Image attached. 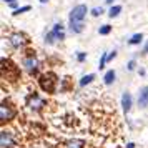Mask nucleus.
<instances>
[{
	"label": "nucleus",
	"instance_id": "obj_20",
	"mask_svg": "<svg viewBox=\"0 0 148 148\" xmlns=\"http://www.w3.org/2000/svg\"><path fill=\"white\" fill-rule=\"evenodd\" d=\"M108 62V52H105V53H101V58H100V63H98V68H105V65H107Z\"/></svg>",
	"mask_w": 148,
	"mask_h": 148
},
{
	"label": "nucleus",
	"instance_id": "obj_8",
	"mask_svg": "<svg viewBox=\"0 0 148 148\" xmlns=\"http://www.w3.org/2000/svg\"><path fill=\"white\" fill-rule=\"evenodd\" d=\"M138 105L141 108H147L148 107V87H143L138 93Z\"/></svg>",
	"mask_w": 148,
	"mask_h": 148
},
{
	"label": "nucleus",
	"instance_id": "obj_27",
	"mask_svg": "<svg viewBox=\"0 0 148 148\" xmlns=\"http://www.w3.org/2000/svg\"><path fill=\"white\" fill-rule=\"evenodd\" d=\"M127 148H135V143H128Z\"/></svg>",
	"mask_w": 148,
	"mask_h": 148
},
{
	"label": "nucleus",
	"instance_id": "obj_15",
	"mask_svg": "<svg viewBox=\"0 0 148 148\" xmlns=\"http://www.w3.org/2000/svg\"><path fill=\"white\" fill-rule=\"evenodd\" d=\"M121 12V5H112L110 10H108V17L110 18H115V17H118Z\"/></svg>",
	"mask_w": 148,
	"mask_h": 148
},
{
	"label": "nucleus",
	"instance_id": "obj_7",
	"mask_svg": "<svg viewBox=\"0 0 148 148\" xmlns=\"http://www.w3.org/2000/svg\"><path fill=\"white\" fill-rule=\"evenodd\" d=\"M45 105H47V100H45V98H42L40 95H37V93H32L27 98V107L30 108V110H34V112L42 110Z\"/></svg>",
	"mask_w": 148,
	"mask_h": 148
},
{
	"label": "nucleus",
	"instance_id": "obj_17",
	"mask_svg": "<svg viewBox=\"0 0 148 148\" xmlns=\"http://www.w3.org/2000/svg\"><path fill=\"white\" fill-rule=\"evenodd\" d=\"M30 5H23V7H18V8H15L14 12H12V15L14 17H17V15H20V14H25V12H30Z\"/></svg>",
	"mask_w": 148,
	"mask_h": 148
},
{
	"label": "nucleus",
	"instance_id": "obj_18",
	"mask_svg": "<svg viewBox=\"0 0 148 148\" xmlns=\"http://www.w3.org/2000/svg\"><path fill=\"white\" fill-rule=\"evenodd\" d=\"M55 42H57L55 34H53V32H48V34L45 35V43H47V45H53Z\"/></svg>",
	"mask_w": 148,
	"mask_h": 148
},
{
	"label": "nucleus",
	"instance_id": "obj_4",
	"mask_svg": "<svg viewBox=\"0 0 148 148\" xmlns=\"http://www.w3.org/2000/svg\"><path fill=\"white\" fill-rule=\"evenodd\" d=\"M88 12H90V10H88L87 5H83V3H80V5H75V7L72 8V12H70L68 22H83Z\"/></svg>",
	"mask_w": 148,
	"mask_h": 148
},
{
	"label": "nucleus",
	"instance_id": "obj_16",
	"mask_svg": "<svg viewBox=\"0 0 148 148\" xmlns=\"http://www.w3.org/2000/svg\"><path fill=\"white\" fill-rule=\"evenodd\" d=\"M141 42H143V34H135V35L130 37L128 43H130V45H140Z\"/></svg>",
	"mask_w": 148,
	"mask_h": 148
},
{
	"label": "nucleus",
	"instance_id": "obj_26",
	"mask_svg": "<svg viewBox=\"0 0 148 148\" xmlns=\"http://www.w3.org/2000/svg\"><path fill=\"white\" fill-rule=\"evenodd\" d=\"M5 3H14V2H17V0H3Z\"/></svg>",
	"mask_w": 148,
	"mask_h": 148
},
{
	"label": "nucleus",
	"instance_id": "obj_6",
	"mask_svg": "<svg viewBox=\"0 0 148 148\" xmlns=\"http://www.w3.org/2000/svg\"><path fill=\"white\" fill-rule=\"evenodd\" d=\"M17 140H15L14 132L10 130H2L0 132V148H14Z\"/></svg>",
	"mask_w": 148,
	"mask_h": 148
},
{
	"label": "nucleus",
	"instance_id": "obj_10",
	"mask_svg": "<svg viewBox=\"0 0 148 148\" xmlns=\"http://www.w3.org/2000/svg\"><path fill=\"white\" fill-rule=\"evenodd\" d=\"M132 95L130 93H127V92H125V93L121 95V107H123V112H125V113H128V112H130V108H132Z\"/></svg>",
	"mask_w": 148,
	"mask_h": 148
},
{
	"label": "nucleus",
	"instance_id": "obj_24",
	"mask_svg": "<svg viewBox=\"0 0 148 148\" xmlns=\"http://www.w3.org/2000/svg\"><path fill=\"white\" fill-rule=\"evenodd\" d=\"M116 57V50H112V52H108V62H112Z\"/></svg>",
	"mask_w": 148,
	"mask_h": 148
},
{
	"label": "nucleus",
	"instance_id": "obj_19",
	"mask_svg": "<svg viewBox=\"0 0 148 148\" xmlns=\"http://www.w3.org/2000/svg\"><path fill=\"white\" fill-rule=\"evenodd\" d=\"M110 32H112V25H108V23H105V25H101L98 28V34L100 35H108Z\"/></svg>",
	"mask_w": 148,
	"mask_h": 148
},
{
	"label": "nucleus",
	"instance_id": "obj_14",
	"mask_svg": "<svg viewBox=\"0 0 148 148\" xmlns=\"http://www.w3.org/2000/svg\"><path fill=\"white\" fill-rule=\"evenodd\" d=\"M115 77H116L115 70H108L107 73H105V77H103V82H105V85H112V83L115 82Z\"/></svg>",
	"mask_w": 148,
	"mask_h": 148
},
{
	"label": "nucleus",
	"instance_id": "obj_29",
	"mask_svg": "<svg viewBox=\"0 0 148 148\" xmlns=\"http://www.w3.org/2000/svg\"><path fill=\"white\" fill-rule=\"evenodd\" d=\"M38 2H40V3H47L48 0H38Z\"/></svg>",
	"mask_w": 148,
	"mask_h": 148
},
{
	"label": "nucleus",
	"instance_id": "obj_9",
	"mask_svg": "<svg viewBox=\"0 0 148 148\" xmlns=\"http://www.w3.org/2000/svg\"><path fill=\"white\" fill-rule=\"evenodd\" d=\"M52 32L55 34V37H57V40H65V27L62 25L60 22H57L53 25V28H52Z\"/></svg>",
	"mask_w": 148,
	"mask_h": 148
},
{
	"label": "nucleus",
	"instance_id": "obj_11",
	"mask_svg": "<svg viewBox=\"0 0 148 148\" xmlns=\"http://www.w3.org/2000/svg\"><path fill=\"white\" fill-rule=\"evenodd\" d=\"M83 27H85L83 22H68V28H70L72 34H82Z\"/></svg>",
	"mask_w": 148,
	"mask_h": 148
},
{
	"label": "nucleus",
	"instance_id": "obj_12",
	"mask_svg": "<svg viewBox=\"0 0 148 148\" xmlns=\"http://www.w3.org/2000/svg\"><path fill=\"white\" fill-rule=\"evenodd\" d=\"M65 148H85V141L78 140V138H73V140H68L65 143Z\"/></svg>",
	"mask_w": 148,
	"mask_h": 148
},
{
	"label": "nucleus",
	"instance_id": "obj_1",
	"mask_svg": "<svg viewBox=\"0 0 148 148\" xmlns=\"http://www.w3.org/2000/svg\"><path fill=\"white\" fill-rule=\"evenodd\" d=\"M22 65H23V68H25L30 75L37 73L40 63H38V58L35 57V52H27V55H25L23 60H22Z\"/></svg>",
	"mask_w": 148,
	"mask_h": 148
},
{
	"label": "nucleus",
	"instance_id": "obj_2",
	"mask_svg": "<svg viewBox=\"0 0 148 148\" xmlns=\"http://www.w3.org/2000/svg\"><path fill=\"white\" fill-rule=\"evenodd\" d=\"M8 43L15 50H22L28 43V38H27V35L22 34V32H14V34L8 35Z\"/></svg>",
	"mask_w": 148,
	"mask_h": 148
},
{
	"label": "nucleus",
	"instance_id": "obj_23",
	"mask_svg": "<svg viewBox=\"0 0 148 148\" xmlns=\"http://www.w3.org/2000/svg\"><path fill=\"white\" fill-rule=\"evenodd\" d=\"M135 67H136V63H135V60H130V62L127 63V68L130 70V72H132V70H135Z\"/></svg>",
	"mask_w": 148,
	"mask_h": 148
},
{
	"label": "nucleus",
	"instance_id": "obj_25",
	"mask_svg": "<svg viewBox=\"0 0 148 148\" xmlns=\"http://www.w3.org/2000/svg\"><path fill=\"white\" fill-rule=\"evenodd\" d=\"M143 53H148V40H147V43H145V47H143Z\"/></svg>",
	"mask_w": 148,
	"mask_h": 148
},
{
	"label": "nucleus",
	"instance_id": "obj_5",
	"mask_svg": "<svg viewBox=\"0 0 148 148\" xmlns=\"http://www.w3.org/2000/svg\"><path fill=\"white\" fill-rule=\"evenodd\" d=\"M38 83H40V87H42L43 92H47V93H53V92H55V85H57L55 75H52V73L42 75L40 80H38Z\"/></svg>",
	"mask_w": 148,
	"mask_h": 148
},
{
	"label": "nucleus",
	"instance_id": "obj_21",
	"mask_svg": "<svg viewBox=\"0 0 148 148\" xmlns=\"http://www.w3.org/2000/svg\"><path fill=\"white\" fill-rule=\"evenodd\" d=\"M90 14L93 15V17H100V15L103 14V8H101V7H95V8L90 10Z\"/></svg>",
	"mask_w": 148,
	"mask_h": 148
},
{
	"label": "nucleus",
	"instance_id": "obj_3",
	"mask_svg": "<svg viewBox=\"0 0 148 148\" xmlns=\"http://www.w3.org/2000/svg\"><path fill=\"white\" fill-rule=\"evenodd\" d=\"M17 115V110H15L8 101H2V107H0V121L2 123H7V121H12Z\"/></svg>",
	"mask_w": 148,
	"mask_h": 148
},
{
	"label": "nucleus",
	"instance_id": "obj_13",
	"mask_svg": "<svg viewBox=\"0 0 148 148\" xmlns=\"http://www.w3.org/2000/svg\"><path fill=\"white\" fill-rule=\"evenodd\" d=\"M93 80H95V75H93V73L83 75V77L80 78V82H78V85H80V87H87L88 83H92Z\"/></svg>",
	"mask_w": 148,
	"mask_h": 148
},
{
	"label": "nucleus",
	"instance_id": "obj_22",
	"mask_svg": "<svg viewBox=\"0 0 148 148\" xmlns=\"http://www.w3.org/2000/svg\"><path fill=\"white\" fill-rule=\"evenodd\" d=\"M77 60L80 62V63L82 62H85L87 60V53H85V52H78V53H77Z\"/></svg>",
	"mask_w": 148,
	"mask_h": 148
},
{
	"label": "nucleus",
	"instance_id": "obj_28",
	"mask_svg": "<svg viewBox=\"0 0 148 148\" xmlns=\"http://www.w3.org/2000/svg\"><path fill=\"white\" fill-rule=\"evenodd\" d=\"M105 3H113V0H105Z\"/></svg>",
	"mask_w": 148,
	"mask_h": 148
}]
</instances>
